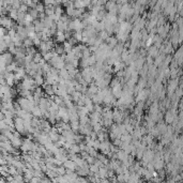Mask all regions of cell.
<instances>
[{
    "label": "cell",
    "mask_w": 183,
    "mask_h": 183,
    "mask_svg": "<svg viewBox=\"0 0 183 183\" xmlns=\"http://www.w3.org/2000/svg\"><path fill=\"white\" fill-rule=\"evenodd\" d=\"M74 8L75 9H84V8H86V6H85L83 0H79V1H74Z\"/></svg>",
    "instance_id": "cell-25"
},
{
    "label": "cell",
    "mask_w": 183,
    "mask_h": 183,
    "mask_svg": "<svg viewBox=\"0 0 183 183\" xmlns=\"http://www.w3.org/2000/svg\"><path fill=\"white\" fill-rule=\"evenodd\" d=\"M112 145L116 147H120V145H121V139L118 138V137H117V138H114V139H112Z\"/></svg>",
    "instance_id": "cell-32"
},
{
    "label": "cell",
    "mask_w": 183,
    "mask_h": 183,
    "mask_svg": "<svg viewBox=\"0 0 183 183\" xmlns=\"http://www.w3.org/2000/svg\"><path fill=\"white\" fill-rule=\"evenodd\" d=\"M98 33H99V37H100V39H102V40L104 41V42H105V41H106V39H107V37H109V34L107 33V31H106V30L99 31Z\"/></svg>",
    "instance_id": "cell-23"
},
{
    "label": "cell",
    "mask_w": 183,
    "mask_h": 183,
    "mask_svg": "<svg viewBox=\"0 0 183 183\" xmlns=\"http://www.w3.org/2000/svg\"><path fill=\"white\" fill-rule=\"evenodd\" d=\"M99 168H100L99 166L95 165L94 163L89 165V171H90V174H95V172H98V171H99Z\"/></svg>",
    "instance_id": "cell-26"
},
{
    "label": "cell",
    "mask_w": 183,
    "mask_h": 183,
    "mask_svg": "<svg viewBox=\"0 0 183 183\" xmlns=\"http://www.w3.org/2000/svg\"><path fill=\"white\" fill-rule=\"evenodd\" d=\"M34 9L37 10V12L41 13V12H44V9H45V6H44V3H42L41 1H39V2L35 4V6H34Z\"/></svg>",
    "instance_id": "cell-24"
},
{
    "label": "cell",
    "mask_w": 183,
    "mask_h": 183,
    "mask_svg": "<svg viewBox=\"0 0 183 183\" xmlns=\"http://www.w3.org/2000/svg\"><path fill=\"white\" fill-rule=\"evenodd\" d=\"M58 74H59L60 77H62L63 79H65V81L71 79V76H70V74H69V72L66 71L64 68L61 69V70H58Z\"/></svg>",
    "instance_id": "cell-13"
},
{
    "label": "cell",
    "mask_w": 183,
    "mask_h": 183,
    "mask_svg": "<svg viewBox=\"0 0 183 183\" xmlns=\"http://www.w3.org/2000/svg\"><path fill=\"white\" fill-rule=\"evenodd\" d=\"M94 110L98 112H100V114H102L103 107L101 106V104H94Z\"/></svg>",
    "instance_id": "cell-33"
},
{
    "label": "cell",
    "mask_w": 183,
    "mask_h": 183,
    "mask_svg": "<svg viewBox=\"0 0 183 183\" xmlns=\"http://www.w3.org/2000/svg\"><path fill=\"white\" fill-rule=\"evenodd\" d=\"M48 63H49L53 68L57 69V70H61V69L64 68V59L62 58L60 55H55V56L52 57V59L48 61Z\"/></svg>",
    "instance_id": "cell-2"
},
{
    "label": "cell",
    "mask_w": 183,
    "mask_h": 183,
    "mask_svg": "<svg viewBox=\"0 0 183 183\" xmlns=\"http://www.w3.org/2000/svg\"><path fill=\"white\" fill-rule=\"evenodd\" d=\"M48 137H49V139L52 140L53 143H55V141H57V140L59 139L60 134L55 133V132H49V133H48Z\"/></svg>",
    "instance_id": "cell-16"
},
{
    "label": "cell",
    "mask_w": 183,
    "mask_h": 183,
    "mask_svg": "<svg viewBox=\"0 0 183 183\" xmlns=\"http://www.w3.org/2000/svg\"><path fill=\"white\" fill-rule=\"evenodd\" d=\"M23 46H25V47L34 46V45H33V40H32V39H30V37H26L25 40L23 41Z\"/></svg>",
    "instance_id": "cell-18"
},
{
    "label": "cell",
    "mask_w": 183,
    "mask_h": 183,
    "mask_svg": "<svg viewBox=\"0 0 183 183\" xmlns=\"http://www.w3.org/2000/svg\"><path fill=\"white\" fill-rule=\"evenodd\" d=\"M74 1H79V0H74Z\"/></svg>",
    "instance_id": "cell-36"
},
{
    "label": "cell",
    "mask_w": 183,
    "mask_h": 183,
    "mask_svg": "<svg viewBox=\"0 0 183 183\" xmlns=\"http://www.w3.org/2000/svg\"><path fill=\"white\" fill-rule=\"evenodd\" d=\"M116 154H117V160H119V161L121 162V163L127 161L129 154H127V153L125 152L124 150H118V151L116 152Z\"/></svg>",
    "instance_id": "cell-5"
},
{
    "label": "cell",
    "mask_w": 183,
    "mask_h": 183,
    "mask_svg": "<svg viewBox=\"0 0 183 183\" xmlns=\"http://www.w3.org/2000/svg\"><path fill=\"white\" fill-rule=\"evenodd\" d=\"M13 120H14V129H15V130L17 131V132H18L20 135H22V134L26 135V134H27V132H26L25 126H24V119L19 118V117H17V116H16V117L13 119Z\"/></svg>",
    "instance_id": "cell-3"
},
{
    "label": "cell",
    "mask_w": 183,
    "mask_h": 183,
    "mask_svg": "<svg viewBox=\"0 0 183 183\" xmlns=\"http://www.w3.org/2000/svg\"><path fill=\"white\" fill-rule=\"evenodd\" d=\"M182 57V48H179V49L175 53V55H174V59L175 60H177V59H179V58H181Z\"/></svg>",
    "instance_id": "cell-29"
},
{
    "label": "cell",
    "mask_w": 183,
    "mask_h": 183,
    "mask_svg": "<svg viewBox=\"0 0 183 183\" xmlns=\"http://www.w3.org/2000/svg\"><path fill=\"white\" fill-rule=\"evenodd\" d=\"M28 10H29V6L26 4V3H20V6L18 8V11H22V12H25L27 13L28 12Z\"/></svg>",
    "instance_id": "cell-28"
},
{
    "label": "cell",
    "mask_w": 183,
    "mask_h": 183,
    "mask_svg": "<svg viewBox=\"0 0 183 183\" xmlns=\"http://www.w3.org/2000/svg\"><path fill=\"white\" fill-rule=\"evenodd\" d=\"M177 117V115H175L174 112H171V110H168L166 112V115H165V123H172V121L175 120V118Z\"/></svg>",
    "instance_id": "cell-8"
},
{
    "label": "cell",
    "mask_w": 183,
    "mask_h": 183,
    "mask_svg": "<svg viewBox=\"0 0 183 183\" xmlns=\"http://www.w3.org/2000/svg\"><path fill=\"white\" fill-rule=\"evenodd\" d=\"M33 81H34V84H35V86L37 87H41V86H43L44 84V77L43 75L41 74H35L33 76Z\"/></svg>",
    "instance_id": "cell-6"
},
{
    "label": "cell",
    "mask_w": 183,
    "mask_h": 183,
    "mask_svg": "<svg viewBox=\"0 0 183 183\" xmlns=\"http://www.w3.org/2000/svg\"><path fill=\"white\" fill-rule=\"evenodd\" d=\"M83 1H84L86 8H88L89 6H91V1H92V0H83Z\"/></svg>",
    "instance_id": "cell-34"
},
{
    "label": "cell",
    "mask_w": 183,
    "mask_h": 183,
    "mask_svg": "<svg viewBox=\"0 0 183 183\" xmlns=\"http://www.w3.org/2000/svg\"><path fill=\"white\" fill-rule=\"evenodd\" d=\"M55 171L57 172V175H65V167L63 165H60V166H57Z\"/></svg>",
    "instance_id": "cell-27"
},
{
    "label": "cell",
    "mask_w": 183,
    "mask_h": 183,
    "mask_svg": "<svg viewBox=\"0 0 183 183\" xmlns=\"http://www.w3.org/2000/svg\"><path fill=\"white\" fill-rule=\"evenodd\" d=\"M56 26H57V30L62 31V32L68 30V24H65V23L61 22V20H58L56 23Z\"/></svg>",
    "instance_id": "cell-14"
},
{
    "label": "cell",
    "mask_w": 183,
    "mask_h": 183,
    "mask_svg": "<svg viewBox=\"0 0 183 183\" xmlns=\"http://www.w3.org/2000/svg\"><path fill=\"white\" fill-rule=\"evenodd\" d=\"M85 160H86V162H87L88 164L90 165V164H93V163H94V161H95V158H93V156H91V155H88V156L85 158Z\"/></svg>",
    "instance_id": "cell-31"
},
{
    "label": "cell",
    "mask_w": 183,
    "mask_h": 183,
    "mask_svg": "<svg viewBox=\"0 0 183 183\" xmlns=\"http://www.w3.org/2000/svg\"><path fill=\"white\" fill-rule=\"evenodd\" d=\"M105 42H106V44H107V45H108V46L112 49V48H114V47L117 45V43H118V40H117V37H110V35H109V37L106 39Z\"/></svg>",
    "instance_id": "cell-9"
},
{
    "label": "cell",
    "mask_w": 183,
    "mask_h": 183,
    "mask_svg": "<svg viewBox=\"0 0 183 183\" xmlns=\"http://www.w3.org/2000/svg\"><path fill=\"white\" fill-rule=\"evenodd\" d=\"M31 114H32V116L33 117H37V118H42V116H43V112H42V110H41V108L39 107L37 105H35L32 108V110H31Z\"/></svg>",
    "instance_id": "cell-10"
},
{
    "label": "cell",
    "mask_w": 183,
    "mask_h": 183,
    "mask_svg": "<svg viewBox=\"0 0 183 183\" xmlns=\"http://www.w3.org/2000/svg\"><path fill=\"white\" fill-rule=\"evenodd\" d=\"M54 13L56 14L57 16H61L62 14H63V8H62V6H55V9H54Z\"/></svg>",
    "instance_id": "cell-19"
},
{
    "label": "cell",
    "mask_w": 183,
    "mask_h": 183,
    "mask_svg": "<svg viewBox=\"0 0 183 183\" xmlns=\"http://www.w3.org/2000/svg\"><path fill=\"white\" fill-rule=\"evenodd\" d=\"M104 1H105V2H106V1H107V0H104Z\"/></svg>",
    "instance_id": "cell-37"
},
{
    "label": "cell",
    "mask_w": 183,
    "mask_h": 183,
    "mask_svg": "<svg viewBox=\"0 0 183 183\" xmlns=\"http://www.w3.org/2000/svg\"><path fill=\"white\" fill-rule=\"evenodd\" d=\"M66 41H68L69 43L71 44L72 46H75V45H76V44L78 43L77 41H76V39H75V37H73V35H72V37H69V39H68V40H66Z\"/></svg>",
    "instance_id": "cell-30"
},
{
    "label": "cell",
    "mask_w": 183,
    "mask_h": 183,
    "mask_svg": "<svg viewBox=\"0 0 183 183\" xmlns=\"http://www.w3.org/2000/svg\"><path fill=\"white\" fill-rule=\"evenodd\" d=\"M110 91H112V95L115 96L116 99H119L122 94V85L119 84L117 86H115V87H112V90Z\"/></svg>",
    "instance_id": "cell-4"
},
{
    "label": "cell",
    "mask_w": 183,
    "mask_h": 183,
    "mask_svg": "<svg viewBox=\"0 0 183 183\" xmlns=\"http://www.w3.org/2000/svg\"><path fill=\"white\" fill-rule=\"evenodd\" d=\"M17 104L20 106V108L22 109H24V110L29 112H31L32 108L37 105V104L34 103V101H29L27 98H23V96L18 98V100H17Z\"/></svg>",
    "instance_id": "cell-1"
},
{
    "label": "cell",
    "mask_w": 183,
    "mask_h": 183,
    "mask_svg": "<svg viewBox=\"0 0 183 183\" xmlns=\"http://www.w3.org/2000/svg\"><path fill=\"white\" fill-rule=\"evenodd\" d=\"M9 17L10 18H12L13 20H16L17 19V10L16 9H11L9 11Z\"/></svg>",
    "instance_id": "cell-21"
},
{
    "label": "cell",
    "mask_w": 183,
    "mask_h": 183,
    "mask_svg": "<svg viewBox=\"0 0 183 183\" xmlns=\"http://www.w3.org/2000/svg\"><path fill=\"white\" fill-rule=\"evenodd\" d=\"M20 1H22V2H23V3H25V2H26V1H28V0H20Z\"/></svg>",
    "instance_id": "cell-35"
},
{
    "label": "cell",
    "mask_w": 183,
    "mask_h": 183,
    "mask_svg": "<svg viewBox=\"0 0 183 183\" xmlns=\"http://www.w3.org/2000/svg\"><path fill=\"white\" fill-rule=\"evenodd\" d=\"M1 57H2V60L6 64H9V63L13 62V55L11 53H4L1 55Z\"/></svg>",
    "instance_id": "cell-12"
},
{
    "label": "cell",
    "mask_w": 183,
    "mask_h": 183,
    "mask_svg": "<svg viewBox=\"0 0 183 183\" xmlns=\"http://www.w3.org/2000/svg\"><path fill=\"white\" fill-rule=\"evenodd\" d=\"M44 86V93L46 94L47 96H53L55 95V93H54V90H53V87H52V85H46V84H43Z\"/></svg>",
    "instance_id": "cell-11"
},
{
    "label": "cell",
    "mask_w": 183,
    "mask_h": 183,
    "mask_svg": "<svg viewBox=\"0 0 183 183\" xmlns=\"http://www.w3.org/2000/svg\"><path fill=\"white\" fill-rule=\"evenodd\" d=\"M88 60V64H89V66H91V65H94L95 64V62H96V58L95 56H94V54H91L90 56L88 57L87 58Z\"/></svg>",
    "instance_id": "cell-22"
},
{
    "label": "cell",
    "mask_w": 183,
    "mask_h": 183,
    "mask_svg": "<svg viewBox=\"0 0 183 183\" xmlns=\"http://www.w3.org/2000/svg\"><path fill=\"white\" fill-rule=\"evenodd\" d=\"M62 165H63L66 169H71V170H73V171H75V169H76V164H75V162L70 160V158L66 160L65 162H63Z\"/></svg>",
    "instance_id": "cell-7"
},
{
    "label": "cell",
    "mask_w": 183,
    "mask_h": 183,
    "mask_svg": "<svg viewBox=\"0 0 183 183\" xmlns=\"http://www.w3.org/2000/svg\"><path fill=\"white\" fill-rule=\"evenodd\" d=\"M62 45H63V49H64V53L65 54H66V53H70V52L72 50V47H73L66 40H65L64 42L62 43Z\"/></svg>",
    "instance_id": "cell-20"
},
{
    "label": "cell",
    "mask_w": 183,
    "mask_h": 183,
    "mask_svg": "<svg viewBox=\"0 0 183 183\" xmlns=\"http://www.w3.org/2000/svg\"><path fill=\"white\" fill-rule=\"evenodd\" d=\"M28 14L32 17L33 19H37V15H39V12H37V10L34 9V8H29L28 10Z\"/></svg>",
    "instance_id": "cell-17"
},
{
    "label": "cell",
    "mask_w": 183,
    "mask_h": 183,
    "mask_svg": "<svg viewBox=\"0 0 183 183\" xmlns=\"http://www.w3.org/2000/svg\"><path fill=\"white\" fill-rule=\"evenodd\" d=\"M70 125H71V130L73 131V132H75V133H77L78 129H79V122H78V120H76V121H71L70 122Z\"/></svg>",
    "instance_id": "cell-15"
}]
</instances>
